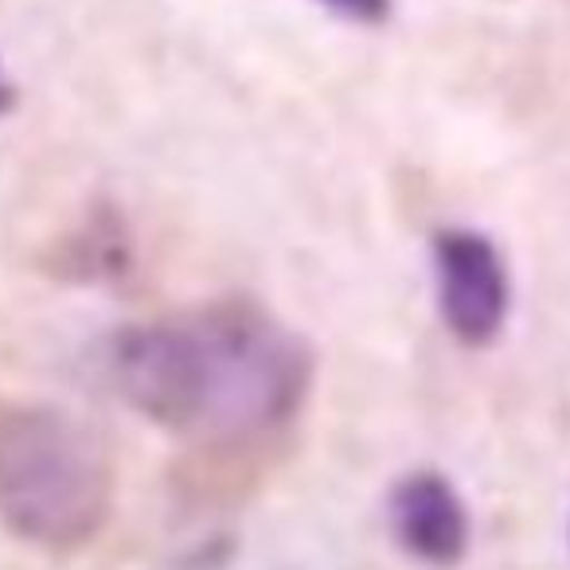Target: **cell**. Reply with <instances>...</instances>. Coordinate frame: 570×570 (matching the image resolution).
<instances>
[{"mask_svg":"<svg viewBox=\"0 0 570 570\" xmlns=\"http://www.w3.org/2000/svg\"><path fill=\"white\" fill-rule=\"evenodd\" d=\"M321 4L352 24H383L391 17V0H321Z\"/></svg>","mask_w":570,"mask_h":570,"instance_id":"6","label":"cell"},{"mask_svg":"<svg viewBox=\"0 0 570 570\" xmlns=\"http://www.w3.org/2000/svg\"><path fill=\"white\" fill-rule=\"evenodd\" d=\"M12 106H17V87H12L4 67H0V114H9Z\"/></svg>","mask_w":570,"mask_h":570,"instance_id":"7","label":"cell"},{"mask_svg":"<svg viewBox=\"0 0 570 570\" xmlns=\"http://www.w3.org/2000/svg\"><path fill=\"white\" fill-rule=\"evenodd\" d=\"M106 364L137 414L223 453L282 438L313 387L309 344L246 302L126 328Z\"/></svg>","mask_w":570,"mask_h":570,"instance_id":"1","label":"cell"},{"mask_svg":"<svg viewBox=\"0 0 570 570\" xmlns=\"http://www.w3.org/2000/svg\"><path fill=\"white\" fill-rule=\"evenodd\" d=\"M438 309L461 344L484 348L504 333L512 309V277L504 254L489 235L469 227H445L434 238Z\"/></svg>","mask_w":570,"mask_h":570,"instance_id":"3","label":"cell"},{"mask_svg":"<svg viewBox=\"0 0 570 570\" xmlns=\"http://www.w3.org/2000/svg\"><path fill=\"white\" fill-rule=\"evenodd\" d=\"M391 531L426 567H458L469 551V508L450 476L414 469L391 489Z\"/></svg>","mask_w":570,"mask_h":570,"instance_id":"4","label":"cell"},{"mask_svg":"<svg viewBox=\"0 0 570 570\" xmlns=\"http://www.w3.org/2000/svg\"><path fill=\"white\" fill-rule=\"evenodd\" d=\"M134 266V243L114 207H98L59 246V274L75 282H118Z\"/></svg>","mask_w":570,"mask_h":570,"instance_id":"5","label":"cell"},{"mask_svg":"<svg viewBox=\"0 0 570 570\" xmlns=\"http://www.w3.org/2000/svg\"><path fill=\"white\" fill-rule=\"evenodd\" d=\"M114 469L106 445L56 406L0 414V520L43 551H79L106 528Z\"/></svg>","mask_w":570,"mask_h":570,"instance_id":"2","label":"cell"}]
</instances>
